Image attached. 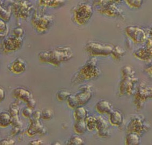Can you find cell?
<instances>
[{
	"label": "cell",
	"mask_w": 152,
	"mask_h": 145,
	"mask_svg": "<svg viewBox=\"0 0 152 145\" xmlns=\"http://www.w3.org/2000/svg\"><path fill=\"white\" fill-rule=\"evenodd\" d=\"M126 33L137 44L141 43L145 40V31L140 28L129 26L126 28Z\"/></svg>",
	"instance_id": "9"
},
{
	"label": "cell",
	"mask_w": 152,
	"mask_h": 145,
	"mask_svg": "<svg viewBox=\"0 0 152 145\" xmlns=\"http://www.w3.org/2000/svg\"><path fill=\"white\" fill-rule=\"evenodd\" d=\"M13 95L17 99L22 100L27 103L32 99V95L30 91L23 88H17L13 91Z\"/></svg>",
	"instance_id": "13"
},
{
	"label": "cell",
	"mask_w": 152,
	"mask_h": 145,
	"mask_svg": "<svg viewBox=\"0 0 152 145\" xmlns=\"http://www.w3.org/2000/svg\"><path fill=\"white\" fill-rule=\"evenodd\" d=\"M54 22V16L52 15L35 11L32 19V24L37 32L44 33L51 28Z\"/></svg>",
	"instance_id": "2"
},
{
	"label": "cell",
	"mask_w": 152,
	"mask_h": 145,
	"mask_svg": "<svg viewBox=\"0 0 152 145\" xmlns=\"http://www.w3.org/2000/svg\"><path fill=\"white\" fill-rule=\"evenodd\" d=\"M32 113V109L30 107H26L23 110V114L25 117L30 118Z\"/></svg>",
	"instance_id": "32"
},
{
	"label": "cell",
	"mask_w": 152,
	"mask_h": 145,
	"mask_svg": "<svg viewBox=\"0 0 152 145\" xmlns=\"http://www.w3.org/2000/svg\"><path fill=\"white\" fill-rule=\"evenodd\" d=\"M86 50L92 56H108L111 54L114 46L111 44L96 41H88L85 46Z\"/></svg>",
	"instance_id": "4"
},
{
	"label": "cell",
	"mask_w": 152,
	"mask_h": 145,
	"mask_svg": "<svg viewBox=\"0 0 152 145\" xmlns=\"http://www.w3.org/2000/svg\"><path fill=\"white\" fill-rule=\"evenodd\" d=\"M71 95V93L66 90H60L57 92V96L58 99L60 101H64L67 100Z\"/></svg>",
	"instance_id": "28"
},
{
	"label": "cell",
	"mask_w": 152,
	"mask_h": 145,
	"mask_svg": "<svg viewBox=\"0 0 152 145\" xmlns=\"http://www.w3.org/2000/svg\"><path fill=\"white\" fill-rule=\"evenodd\" d=\"M12 8L15 16L17 18L25 19L30 16L32 7L26 1L18 0L17 2L14 3Z\"/></svg>",
	"instance_id": "7"
},
{
	"label": "cell",
	"mask_w": 152,
	"mask_h": 145,
	"mask_svg": "<svg viewBox=\"0 0 152 145\" xmlns=\"http://www.w3.org/2000/svg\"><path fill=\"white\" fill-rule=\"evenodd\" d=\"M31 122V125L27 130L28 134L30 136H32L37 133L42 134L45 133V129L40 120H34Z\"/></svg>",
	"instance_id": "14"
},
{
	"label": "cell",
	"mask_w": 152,
	"mask_h": 145,
	"mask_svg": "<svg viewBox=\"0 0 152 145\" xmlns=\"http://www.w3.org/2000/svg\"><path fill=\"white\" fill-rule=\"evenodd\" d=\"M5 92L4 90H3V89L1 88L0 89V96H1V101H2V100H4V98H5Z\"/></svg>",
	"instance_id": "37"
},
{
	"label": "cell",
	"mask_w": 152,
	"mask_h": 145,
	"mask_svg": "<svg viewBox=\"0 0 152 145\" xmlns=\"http://www.w3.org/2000/svg\"><path fill=\"white\" fill-rule=\"evenodd\" d=\"M142 120V119H141V118L140 117H136L133 118L128 124V131L130 132H132L134 129H135V130L134 131L133 133H136L139 135L140 133H143L142 131L144 132L145 129L147 128H145L146 125L144 121L143 122Z\"/></svg>",
	"instance_id": "10"
},
{
	"label": "cell",
	"mask_w": 152,
	"mask_h": 145,
	"mask_svg": "<svg viewBox=\"0 0 152 145\" xmlns=\"http://www.w3.org/2000/svg\"><path fill=\"white\" fill-rule=\"evenodd\" d=\"M41 117V113L39 111H35L34 112H33L32 114L30 117V119L31 122L38 120L40 119Z\"/></svg>",
	"instance_id": "30"
},
{
	"label": "cell",
	"mask_w": 152,
	"mask_h": 145,
	"mask_svg": "<svg viewBox=\"0 0 152 145\" xmlns=\"http://www.w3.org/2000/svg\"><path fill=\"white\" fill-rule=\"evenodd\" d=\"M27 106L28 107H30L31 108H32V109H33L35 106V100L33 99V98L31 99V100H30L27 103Z\"/></svg>",
	"instance_id": "35"
},
{
	"label": "cell",
	"mask_w": 152,
	"mask_h": 145,
	"mask_svg": "<svg viewBox=\"0 0 152 145\" xmlns=\"http://www.w3.org/2000/svg\"><path fill=\"white\" fill-rule=\"evenodd\" d=\"M73 57V52L69 47H58L39 53L40 61L58 66L62 62L70 60Z\"/></svg>",
	"instance_id": "1"
},
{
	"label": "cell",
	"mask_w": 152,
	"mask_h": 145,
	"mask_svg": "<svg viewBox=\"0 0 152 145\" xmlns=\"http://www.w3.org/2000/svg\"><path fill=\"white\" fill-rule=\"evenodd\" d=\"M92 15V8L87 3L79 4L73 11L75 20L80 25H84L87 24L91 18Z\"/></svg>",
	"instance_id": "5"
},
{
	"label": "cell",
	"mask_w": 152,
	"mask_h": 145,
	"mask_svg": "<svg viewBox=\"0 0 152 145\" xmlns=\"http://www.w3.org/2000/svg\"><path fill=\"white\" fill-rule=\"evenodd\" d=\"M123 50L122 49L120 48L119 47H114V50H113V52H111V54L113 55L115 58L116 59H119L123 54Z\"/></svg>",
	"instance_id": "29"
},
{
	"label": "cell",
	"mask_w": 152,
	"mask_h": 145,
	"mask_svg": "<svg viewBox=\"0 0 152 145\" xmlns=\"http://www.w3.org/2000/svg\"><path fill=\"white\" fill-rule=\"evenodd\" d=\"M86 123L87 129L90 131H93L96 129V118L93 116H88L86 118Z\"/></svg>",
	"instance_id": "23"
},
{
	"label": "cell",
	"mask_w": 152,
	"mask_h": 145,
	"mask_svg": "<svg viewBox=\"0 0 152 145\" xmlns=\"http://www.w3.org/2000/svg\"><path fill=\"white\" fill-rule=\"evenodd\" d=\"M87 110L84 107L80 106L76 108L75 112V117L76 120L85 119L87 117Z\"/></svg>",
	"instance_id": "22"
},
{
	"label": "cell",
	"mask_w": 152,
	"mask_h": 145,
	"mask_svg": "<svg viewBox=\"0 0 152 145\" xmlns=\"http://www.w3.org/2000/svg\"><path fill=\"white\" fill-rule=\"evenodd\" d=\"M9 68L14 73L19 74H22L26 70V66L24 60L18 58H17L16 60H14L10 65V67Z\"/></svg>",
	"instance_id": "15"
},
{
	"label": "cell",
	"mask_w": 152,
	"mask_h": 145,
	"mask_svg": "<svg viewBox=\"0 0 152 145\" xmlns=\"http://www.w3.org/2000/svg\"><path fill=\"white\" fill-rule=\"evenodd\" d=\"M24 33V31L22 28L20 27L15 28L13 31V33L14 36H16L17 37L22 38V36H23Z\"/></svg>",
	"instance_id": "31"
},
{
	"label": "cell",
	"mask_w": 152,
	"mask_h": 145,
	"mask_svg": "<svg viewBox=\"0 0 152 145\" xmlns=\"http://www.w3.org/2000/svg\"><path fill=\"white\" fill-rule=\"evenodd\" d=\"M30 144V145H42L44 144L40 140H33V141H31Z\"/></svg>",
	"instance_id": "36"
},
{
	"label": "cell",
	"mask_w": 152,
	"mask_h": 145,
	"mask_svg": "<svg viewBox=\"0 0 152 145\" xmlns=\"http://www.w3.org/2000/svg\"><path fill=\"white\" fill-rule=\"evenodd\" d=\"M20 128L18 126H14L13 129L11 130V134L13 136H16L17 134H18L20 131Z\"/></svg>",
	"instance_id": "34"
},
{
	"label": "cell",
	"mask_w": 152,
	"mask_h": 145,
	"mask_svg": "<svg viewBox=\"0 0 152 145\" xmlns=\"http://www.w3.org/2000/svg\"><path fill=\"white\" fill-rule=\"evenodd\" d=\"M19 108L17 103H13L10 105L9 108V114L11 116V124L14 126L21 128L22 123L19 120Z\"/></svg>",
	"instance_id": "12"
},
{
	"label": "cell",
	"mask_w": 152,
	"mask_h": 145,
	"mask_svg": "<svg viewBox=\"0 0 152 145\" xmlns=\"http://www.w3.org/2000/svg\"><path fill=\"white\" fill-rule=\"evenodd\" d=\"M11 10L7 9L4 8H2L1 6V18L5 22H8L11 18Z\"/></svg>",
	"instance_id": "24"
},
{
	"label": "cell",
	"mask_w": 152,
	"mask_h": 145,
	"mask_svg": "<svg viewBox=\"0 0 152 145\" xmlns=\"http://www.w3.org/2000/svg\"><path fill=\"white\" fill-rule=\"evenodd\" d=\"M96 109L100 114H110L113 111V106L109 102L102 100L96 104Z\"/></svg>",
	"instance_id": "16"
},
{
	"label": "cell",
	"mask_w": 152,
	"mask_h": 145,
	"mask_svg": "<svg viewBox=\"0 0 152 145\" xmlns=\"http://www.w3.org/2000/svg\"><path fill=\"white\" fill-rule=\"evenodd\" d=\"M150 34H151V36H152V29H151V33H150Z\"/></svg>",
	"instance_id": "38"
},
{
	"label": "cell",
	"mask_w": 152,
	"mask_h": 145,
	"mask_svg": "<svg viewBox=\"0 0 152 145\" xmlns=\"http://www.w3.org/2000/svg\"><path fill=\"white\" fill-rule=\"evenodd\" d=\"M68 145H84L83 139L77 136H74L71 138L68 141Z\"/></svg>",
	"instance_id": "26"
},
{
	"label": "cell",
	"mask_w": 152,
	"mask_h": 145,
	"mask_svg": "<svg viewBox=\"0 0 152 145\" xmlns=\"http://www.w3.org/2000/svg\"><path fill=\"white\" fill-rule=\"evenodd\" d=\"M15 143V140L12 139H5L1 141L0 144L1 145H14Z\"/></svg>",
	"instance_id": "33"
},
{
	"label": "cell",
	"mask_w": 152,
	"mask_h": 145,
	"mask_svg": "<svg viewBox=\"0 0 152 145\" xmlns=\"http://www.w3.org/2000/svg\"><path fill=\"white\" fill-rule=\"evenodd\" d=\"M41 117L45 120H50L53 116V112L49 108H44L41 111Z\"/></svg>",
	"instance_id": "25"
},
{
	"label": "cell",
	"mask_w": 152,
	"mask_h": 145,
	"mask_svg": "<svg viewBox=\"0 0 152 145\" xmlns=\"http://www.w3.org/2000/svg\"><path fill=\"white\" fill-rule=\"evenodd\" d=\"M110 122L115 126L121 125L123 123V116L122 114L119 111H113L110 114Z\"/></svg>",
	"instance_id": "17"
},
{
	"label": "cell",
	"mask_w": 152,
	"mask_h": 145,
	"mask_svg": "<svg viewBox=\"0 0 152 145\" xmlns=\"http://www.w3.org/2000/svg\"><path fill=\"white\" fill-rule=\"evenodd\" d=\"M139 134L133 132L129 133L125 139L126 145H138L139 144Z\"/></svg>",
	"instance_id": "21"
},
{
	"label": "cell",
	"mask_w": 152,
	"mask_h": 145,
	"mask_svg": "<svg viewBox=\"0 0 152 145\" xmlns=\"http://www.w3.org/2000/svg\"><path fill=\"white\" fill-rule=\"evenodd\" d=\"M11 124V117L8 112H1L0 115V125L1 128H6Z\"/></svg>",
	"instance_id": "19"
},
{
	"label": "cell",
	"mask_w": 152,
	"mask_h": 145,
	"mask_svg": "<svg viewBox=\"0 0 152 145\" xmlns=\"http://www.w3.org/2000/svg\"><path fill=\"white\" fill-rule=\"evenodd\" d=\"M81 92L75 95H71L67 99L68 104L72 108L86 104L92 96V92L89 86H84L80 88Z\"/></svg>",
	"instance_id": "3"
},
{
	"label": "cell",
	"mask_w": 152,
	"mask_h": 145,
	"mask_svg": "<svg viewBox=\"0 0 152 145\" xmlns=\"http://www.w3.org/2000/svg\"><path fill=\"white\" fill-rule=\"evenodd\" d=\"M96 129L98 134L101 137H107L109 136V126L107 121L101 116L96 118Z\"/></svg>",
	"instance_id": "11"
},
{
	"label": "cell",
	"mask_w": 152,
	"mask_h": 145,
	"mask_svg": "<svg viewBox=\"0 0 152 145\" xmlns=\"http://www.w3.org/2000/svg\"><path fill=\"white\" fill-rule=\"evenodd\" d=\"M39 3L41 6L56 8L64 5L65 1L64 0H39Z\"/></svg>",
	"instance_id": "18"
},
{
	"label": "cell",
	"mask_w": 152,
	"mask_h": 145,
	"mask_svg": "<svg viewBox=\"0 0 152 145\" xmlns=\"http://www.w3.org/2000/svg\"><path fill=\"white\" fill-rule=\"evenodd\" d=\"M100 74V69L97 66V60L91 58L85 63L79 72V77L82 79H90L98 77Z\"/></svg>",
	"instance_id": "6"
},
{
	"label": "cell",
	"mask_w": 152,
	"mask_h": 145,
	"mask_svg": "<svg viewBox=\"0 0 152 145\" xmlns=\"http://www.w3.org/2000/svg\"><path fill=\"white\" fill-rule=\"evenodd\" d=\"M22 38L16 36H10L5 39L3 41V47L8 52H15L19 50L23 45Z\"/></svg>",
	"instance_id": "8"
},
{
	"label": "cell",
	"mask_w": 152,
	"mask_h": 145,
	"mask_svg": "<svg viewBox=\"0 0 152 145\" xmlns=\"http://www.w3.org/2000/svg\"><path fill=\"white\" fill-rule=\"evenodd\" d=\"M87 129V125L85 119L76 120V122L74 125V129L76 133L78 134L84 133Z\"/></svg>",
	"instance_id": "20"
},
{
	"label": "cell",
	"mask_w": 152,
	"mask_h": 145,
	"mask_svg": "<svg viewBox=\"0 0 152 145\" xmlns=\"http://www.w3.org/2000/svg\"><path fill=\"white\" fill-rule=\"evenodd\" d=\"M0 34L1 38H3L6 36L8 32V27L6 24V22L3 20H1L0 22Z\"/></svg>",
	"instance_id": "27"
}]
</instances>
